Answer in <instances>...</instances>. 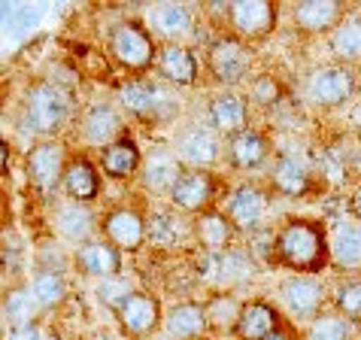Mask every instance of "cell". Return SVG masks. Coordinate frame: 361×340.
Listing matches in <instances>:
<instances>
[{
  "label": "cell",
  "instance_id": "obj_7",
  "mask_svg": "<svg viewBox=\"0 0 361 340\" xmlns=\"http://www.w3.org/2000/svg\"><path fill=\"white\" fill-rule=\"evenodd\" d=\"M67 152L61 146V140H39L27 149L25 155V176L37 195H52L64 179L67 170Z\"/></svg>",
  "mask_w": 361,
  "mask_h": 340
},
{
  "label": "cell",
  "instance_id": "obj_19",
  "mask_svg": "<svg viewBox=\"0 0 361 340\" xmlns=\"http://www.w3.org/2000/svg\"><path fill=\"white\" fill-rule=\"evenodd\" d=\"M213 201H216V179L209 170H185L179 176V183L173 186V192H170V204L188 216L207 213Z\"/></svg>",
  "mask_w": 361,
  "mask_h": 340
},
{
  "label": "cell",
  "instance_id": "obj_35",
  "mask_svg": "<svg viewBox=\"0 0 361 340\" xmlns=\"http://www.w3.org/2000/svg\"><path fill=\"white\" fill-rule=\"evenodd\" d=\"M27 289L34 292V298L39 301V307H43V310L61 307L67 301V295H70L67 279H64V274L58 271V267H43V271H37Z\"/></svg>",
  "mask_w": 361,
  "mask_h": 340
},
{
  "label": "cell",
  "instance_id": "obj_23",
  "mask_svg": "<svg viewBox=\"0 0 361 340\" xmlns=\"http://www.w3.org/2000/svg\"><path fill=\"white\" fill-rule=\"evenodd\" d=\"M143 152H140V143L125 134L118 137L116 143H109L106 149H100V158H97V167L104 170L106 179H116V183H125L131 176H140V167H143Z\"/></svg>",
  "mask_w": 361,
  "mask_h": 340
},
{
  "label": "cell",
  "instance_id": "obj_5",
  "mask_svg": "<svg viewBox=\"0 0 361 340\" xmlns=\"http://www.w3.org/2000/svg\"><path fill=\"white\" fill-rule=\"evenodd\" d=\"M204 64H207V73L216 85L234 92V88L240 83H246L249 73H252V52H249V46L240 37L225 34V37L209 40Z\"/></svg>",
  "mask_w": 361,
  "mask_h": 340
},
{
  "label": "cell",
  "instance_id": "obj_28",
  "mask_svg": "<svg viewBox=\"0 0 361 340\" xmlns=\"http://www.w3.org/2000/svg\"><path fill=\"white\" fill-rule=\"evenodd\" d=\"M207 313L197 301H179L164 313V332L173 340H200L207 337Z\"/></svg>",
  "mask_w": 361,
  "mask_h": 340
},
{
  "label": "cell",
  "instance_id": "obj_29",
  "mask_svg": "<svg viewBox=\"0 0 361 340\" xmlns=\"http://www.w3.org/2000/svg\"><path fill=\"white\" fill-rule=\"evenodd\" d=\"M274 332H279V313L274 304L262 301H246L243 304V313L237 319V328H234V337L237 340H264Z\"/></svg>",
  "mask_w": 361,
  "mask_h": 340
},
{
  "label": "cell",
  "instance_id": "obj_36",
  "mask_svg": "<svg viewBox=\"0 0 361 340\" xmlns=\"http://www.w3.org/2000/svg\"><path fill=\"white\" fill-rule=\"evenodd\" d=\"M353 337V322L334 313H322L307 325V340H349Z\"/></svg>",
  "mask_w": 361,
  "mask_h": 340
},
{
  "label": "cell",
  "instance_id": "obj_1",
  "mask_svg": "<svg viewBox=\"0 0 361 340\" xmlns=\"http://www.w3.org/2000/svg\"><path fill=\"white\" fill-rule=\"evenodd\" d=\"M270 262L292 274L319 277L325 267H331V234L319 219L288 216L274 231Z\"/></svg>",
  "mask_w": 361,
  "mask_h": 340
},
{
  "label": "cell",
  "instance_id": "obj_16",
  "mask_svg": "<svg viewBox=\"0 0 361 340\" xmlns=\"http://www.w3.org/2000/svg\"><path fill=\"white\" fill-rule=\"evenodd\" d=\"M100 234L118 253H140L146 243V219L131 207H116L100 219Z\"/></svg>",
  "mask_w": 361,
  "mask_h": 340
},
{
  "label": "cell",
  "instance_id": "obj_41",
  "mask_svg": "<svg viewBox=\"0 0 361 340\" xmlns=\"http://www.w3.org/2000/svg\"><path fill=\"white\" fill-rule=\"evenodd\" d=\"M6 340H43V332L39 325H27V328H9Z\"/></svg>",
  "mask_w": 361,
  "mask_h": 340
},
{
  "label": "cell",
  "instance_id": "obj_4",
  "mask_svg": "<svg viewBox=\"0 0 361 340\" xmlns=\"http://www.w3.org/2000/svg\"><path fill=\"white\" fill-rule=\"evenodd\" d=\"M118 104L131 119L143 125H164L173 119L176 104L173 97H167L164 85L146 76H131L128 83L118 88Z\"/></svg>",
  "mask_w": 361,
  "mask_h": 340
},
{
  "label": "cell",
  "instance_id": "obj_14",
  "mask_svg": "<svg viewBox=\"0 0 361 340\" xmlns=\"http://www.w3.org/2000/svg\"><path fill=\"white\" fill-rule=\"evenodd\" d=\"M207 125L219 137H237L249 128V101L240 92L222 88L207 101Z\"/></svg>",
  "mask_w": 361,
  "mask_h": 340
},
{
  "label": "cell",
  "instance_id": "obj_20",
  "mask_svg": "<svg viewBox=\"0 0 361 340\" xmlns=\"http://www.w3.org/2000/svg\"><path fill=\"white\" fill-rule=\"evenodd\" d=\"M52 228L61 240L76 243V249H79V246H85L94 240V231L100 228V222H94V213L88 210V204L61 201L52 210Z\"/></svg>",
  "mask_w": 361,
  "mask_h": 340
},
{
  "label": "cell",
  "instance_id": "obj_17",
  "mask_svg": "<svg viewBox=\"0 0 361 340\" xmlns=\"http://www.w3.org/2000/svg\"><path fill=\"white\" fill-rule=\"evenodd\" d=\"M349 16L343 0H300L292 6V25L298 34L319 37L331 34Z\"/></svg>",
  "mask_w": 361,
  "mask_h": 340
},
{
  "label": "cell",
  "instance_id": "obj_30",
  "mask_svg": "<svg viewBox=\"0 0 361 340\" xmlns=\"http://www.w3.org/2000/svg\"><path fill=\"white\" fill-rule=\"evenodd\" d=\"M331 267L337 271H361V225L340 222L331 231Z\"/></svg>",
  "mask_w": 361,
  "mask_h": 340
},
{
  "label": "cell",
  "instance_id": "obj_3",
  "mask_svg": "<svg viewBox=\"0 0 361 340\" xmlns=\"http://www.w3.org/2000/svg\"><path fill=\"white\" fill-rule=\"evenodd\" d=\"M158 52L161 46L155 43V34L146 28L143 18H122L106 31V55L131 76L155 70Z\"/></svg>",
  "mask_w": 361,
  "mask_h": 340
},
{
  "label": "cell",
  "instance_id": "obj_25",
  "mask_svg": "<svg viewBox=\"0 0 361 340\" xmlns=\"http://www.w3.org/2000/svg\"><path fill=\"white\" fill-rule=\"evenodd\" d=\"M234 225L228 222L225 213L219 210H207V213L195 216L192 222V237L195 243L204 249L207 255H225L228 249H234Z\"/></svg>",
  "mask_w": 361,
  "mask_h": 340
},
{
  "label": "cell",
  "instance_id": "obj_24",
  "mask_svg": "<svg viewBox=\"0 0 361 340\" xmlns=\"http://www.w3.org/2000/svg\"><path fill=\"white\" fill-rule=\"evenodd\" d=\"M100 186H104V179H100V167L92 162V158L88 155H70L64 179H61V188H64L67 201L92 204V201H97Z\"/></svg>",
  "mask_w": 361,
  "mask_h": 340
},
{
  "label": "cell",
  "instance_id": "obj_8",
  "mask_svg": "<svg viewBox=\"0 0 361 340\" xmlns=\"http://www.w3.org/2000/svg\"><path fill=\"white\" fill-rule=\"evenodd\" d=\"M225 18L234 37H240L243 43H252V40H264L276 31L279 6L270 0H234L225 6Z\"/></svg>",
  "mask_w": 361,
  "mask_h": 340
},
{
  "label": "cell",
  "instance_id": "obj_33",
  "mask_svg": "<svg viewBox=\"0 0 361 340\" xmlns=\"http://www.w3.org/2000/svg\"><path fill=\"white\" fill-rule=\"evenodd\" d=\"M204 313H207V322L213 332L219 334H234V328H237V319L240 313H243V304L237 301V295L234 292H216V295H209L207 301H204Z\"/></svg>",
  "mask_w": 361,
  "mask_h": 340
},
{
  "label": "cell",
  "instance_id": "obj_13",
  "mask_svg": "<svg viewBox=\"0 0 361 340\" xmlns=\"http://www.w3.org/2000/svg\"><path fill=\"white\" fill-rule=\"evenodd\" d=\"M125 134H128L125 116L116 104H94L79 119V140H82L85 146L106 149L109 143H116V140Z\"/></svg>",
  "mask_w": 361,
  "mask_h": 340
},
{
  "label": "cell",
  "instance_id": "obj_15",
  "mask_svg": "<svg viewBox=\"0 0 361 340\" xmlns=\"http://www.w3.org/2000/svg\"><path fill=\"white\" fill-rule=\"evenodd\" d=\"M116 319L122 325V332L134 340H143L158 332V325L164 322L161 301L152 292H134L128 301L116 310Z\"/></svg>",
  "mask_w": 361,
  "mask_h": 340
},
{
  "label": "cell",
  "instance_id": "obj_18",
  "mask_svg": "<svg viewBox=\"0 0 361 340\" xmlns=\"http://www.w3.org/2000/svg\"><path fill=\"white\" fill-rule=\"evenodd\" d=\"M185 174L183 162L176 158L173 146H155L152 152L143 158V167H140V183L149 195H167L173 192V186L179 183V176Z\"/></svg>",
  "mask_w": 361,
  "mask_h": 340
},
{
  "label": "cell",
  "instance_id": "obj_46",
  "mask_svg": "<svg viewBox=\"0 0 361 340\" xmlns=\"http://www.w3.org/2000/svg\"><path fill=\"white\" fill-rule=\"evenodd\" d=\"M200 340H209V337H200Z\"/></svg>",
  "mask_w": 361,
  "mask_h": 340
},
{
  "label": "cell",
  "instance_id": "obj_12",
  "mask_svg": "<svg viewBox=\"0 0 361 340\" xmlns=\"http://www.w3.org/2000/svg\"><path fill=\"white\" fill-rule=\"evenodd\" d=\"M279 301L288 310V316L300 319V322H313L316 316H322L325 286L319 277L292 274L279 283Z\"/></svg>",
  "mask_w": 361,
  "mask_h": 340
},
{
  "label": "cell",
  "instance_id": "obj_40",
  "mask_svg": "<svg viewBox=\"0 0 361 340\" xmlns=\"http://www.w3.org/2000/svg\"><path fill=\"white\" fill-rule=\"evenodd\" d=\"M279 97H283V85L274 76H255L249 83V101L258 107H274L279 104Z\"/></svg>",
  "mask_w": 361,
  "mask_h": 340
},
{
  "label": "cell",
  "instance_id": "obj_6",
  "mask_svg": "<svg viewBox=\"0 0 361 340\" xmlns=\"http://www.w3.org/2000/svg\"><path fill=\"white\" fill-rule=\"evenodd\" d=\"M307 101L319 109H340L358 95V73L349 64H319L307 76Z\"/></svg>",
  "mask_w": 361,
  "mask_h": 340
},
{
  "label": "cell",
  "instance_id": "obj_22",
  "mask_svg": "<svg viewBox=\"0 0 361 340\" xmlns=\"http://www.w3.org/2000/svg\"><path fill=\"white\" fill-rule=\"evenodd\" d=\"M73 265H76V271L82 274V277H92V279H113V277H122V253L113 246V243H106L104 237H94L92 243H85V246H79L76 249V255H73Z\"/></svg>",
  "mask_w": 361,
  "mask_h": 340
},
{
  "label": "cell",
  "instance_id": "obj_37",
  "mask_svg": "<svg viewBox=\"0 0 361 340\" xmlns=\"http://www.w3.org/2000/svg\"><path fill=\"white\" fill-rule=\"evenodd\" d=\"M219 258V279H222L225 286H237V283H246L249 277L255 274V265L252 258L246 253H240V249H228L225 255H216Z\"/></svg>",
  "mask_w": 361,
  "mask_h": 340
},
{
  "label": "cell",
  "instance_id": "obj_31",
  "mask_svg": "<svg viewBox=\"0 0 361 340\" xmlns=\"http://www.w3.org/2000/svg\"><path fill=\"white\" fill-rule=\"evenodd\" d=\"M328 49L340 64L361 61V16H346L343 22L328 34Z\"/></svg>",
  "mask_w": 361,
  "mask_h": 340
},
{
  "label": "cell",
  "instance_id": "obj_27",
  "mask_svg": "<svg viewBox=\"0 0 361 340\" xmlns=\"http://www.w3.org/2000/svg\"><path fill=\"white\" fill-rule=\"evenodd\" d=\"M225 155H228V164L234 170H255V167L267 164L270 140L262 131H255V128H246L243 134H237V137L228 140Z\"/></svg>",
  "mask_w": 361,
  "mask_h": 340
},
{
  "label": "cell",
  "instance_id": "obj_45",
  "mask_svg": "<svg viewBox=\"0 0 361 340\" xmlns=\"http://www.w3.org/2000/svg\"><path fill=\"white\" fill-rule=\"evenodd\" d=\"M88 340H113V337H106V334H94V337H88Z\"/></svg>",
  "mask_w": 361,
  "mask_h": 340
},
{
  "label": "cell",
  "instance_id": "obj_21",
  "mask_svg": "<svg viewBox=\"0 0 361 340\" xmlns=\"http://www.w3.org/2000/svg\"><path fill=\"white\" fill-rule=\"evenodd\" d=\"M155 73H158V79H161V83H167V85L192 88V85H197V76H200L197 55H195L188 46L164 43L161 52H158V61H155Z\"/></svg>",
  "mask_w": 361,
  "mask_h": 340
},
{
  "label": "cell",
  "instance_id": "obj_44",
  "mask_svg": "<svg viewBox=\"0 0 361 340\" xmlns=\"http://www.w3.org/2000/svg\"><path fill=\"white\" fill-rule=\"evenodd\" d=\"M264 340H288V334L283 332V328H279V332H274V334H270V337H264Z\"/></svg>",
  "mask_w": 361,
  "mask_h": 340
},
{
  "label": "cell",
  "instance_id": "obj_42",
  "mask_svg": "<svg viewBox=\"0 0 361 340\" xmlns=\"http://www.w3.org/2000/svg\"><path fill=\"white\" fill-rule=\"evenodd\" d=\"M346 207H349V216H353L355 222L361 225V186L355 188L353 195H349V204H346Z\"/></svg>",
  "mask_w": 361,
  "mask_h": 340
},
{
  "label": "cell",
  "instance_id": "obj_32",
  "mask_svg": "<svg viewBox=\"0 0 361 340\" xmlns=\"http://www.w3.org/2000/svg\"><path fill=\"white\" fill-rule=\"evenodd\" d=\"M192 234V225H183V219L176 213H152L146 219V243L158 249H176L183 246V240Z\"/></svg>",
  "mask_w": 361,
  "mask_h": 340
},
{
  "label": "cell",
  "instance_id": "obj_39",
  "mask_svg": "<svg viewBox=\"0 0 361 340\" xmlns=\"http://www.w3.org/2000/svg\"><path fill=\"white\" fill-rule=\"evenodd\" d=\"M134 292H137V289L131 286V279H125V277L104 279V283L97 286V298H100V301H104L109 310H113V313H116V310L122 307Z\"/></svg>",
  "mask_w": 361,
  "mask_h": 340
},
{
  "label": "cell",
  "instance_id": "obj_2",
  "mask_svg": "<svg viewBox=\"0 0 361 340\" xmlns=\"http://www.w3.org/2000/svg\"><path fill=\"white\" fill-rule=\"evenodd\" d=\"M25 128L43 140H55L73 119V101L64 85L52 83V79H37L25 92L22 107Z\"/></svg>",
  "mask_w": 361,
  "mask_h": 340
},
{
  "label": "cell",
  "instance_id": "obj_34",
  "mask_svg": "<svg viewBox=\"0 0 361 340\" xmlns=\"http://www.w3.org/2000/svg\"><path fill=\"white\" fill-rule=\"evenodd\" d=\"M39 313H46L31 289H9L4 298V316L9 328H27L39 322Z\"/></svg>",
  "mask_w": 361,
  "mask_h": 340
},
{
  "label": "cell",
  "instance_id": "obj_9",
  "mask_svg": "<svg viewBox=\"0 0 361 340\" xmlns=\"http://www.w3.org/2000/svg\"><path fill=\"white\" fill-rule=\"evenodd\" d=\"M146 28L155 37H161L164 43H179L185 46V40H192L197 34V22L192 6L183 0H158V4L146 6L143 13Z\"/></svg>",
  "mask_w": 361,
  "mask_h": 340
},
{
  "label": "cell",
  "instance_id": "obj_43",
  "mask_svg": "<svg viewBox=\"0 0 361 340\" xmlns=\"http://www.w3.org/2000/svg\"><path fill=\"white\" fill-rule=\"evenodd\" d=\"M353 128L361 134V104H355V109H353Z\"/></svg>",
  "mask_w": 361,
  "mask_h": 340
},
{
  "label": "cell",
  "instance_id": "obj_26",
  "mask_svg": "<svg viewBox=\"0 0 361 340\" xmlns=\"http://www.w3.org/2000/svg\"><path fill=\"white\" fill-rule=\"evenodd\" d=\"M267 176L274 192H279L283 198H304L310 192V186H313V174H310V167L298 155H276L270 162Z\"/></svg>",
  "mask_w": 361,
  "mask_h": 340
},
{
  "label": "cell",
  "instance_id": "obj_11",
  "mask_svg": "<svg viewBox=\"0 0 361 340\" xmlns=\"http://www.w3.org/2000/svg\"><path fill=\"white\" fill-rule=\"evenodd\" d=\"M173 152L185 170H207L222 158V137L209 125H185L173 137Z\"/></svg>",
  "mask_w": 361,
  "mask_h": 340
},
{
  "label": "cell",
  "instance_id": "obj_38",
  "mask_svg": "<svg viewBox=\"0 0 361 340\" xmlns=\"http://www.w3.org/2000/svg\"><path fill=\"white\" fill-rule=\"evenodd\" d=\"M334 310L349 322H361V279H346L334 289Z\"/></svg>",
  "mask_w": 361,
  "mask_h": 340
},
{
  "label": "cell",
  "instance_id": "obj_10",
  "mask_svg": "<svg viewBox=\"0 0 361 340\" xmlns=\"http://www.w3.org/2000/svg\"><path fill=\"white\" fill-rule=\"evenodd\" d=\"M267 213H270V195L258 183H240L228 195L225 216L237 234H255L258 228H264Z\"/></svg>",
  "mask_w": 361,
  "mask_h": 340
}]
</instances>
